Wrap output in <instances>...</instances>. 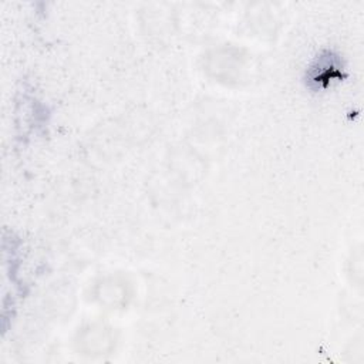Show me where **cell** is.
<instances>
[{
    "instance_id": "6da1fadb",
    "label": "cell",
    "mask_w": 364,
    "mask_h": 364,
    "mask_svg": "<svg viewBox=\"0 0 364 364\" xmlns=\"http://www.w3.org/2000/svg\"><path fill=\"white\" fill-rule=\"evenodd\" d=\"M336 61V55L330 51L320 54L306 73L307 85L313 90H324L333 80H340L343 74Z\"/></svg>"
}]
</instances>
